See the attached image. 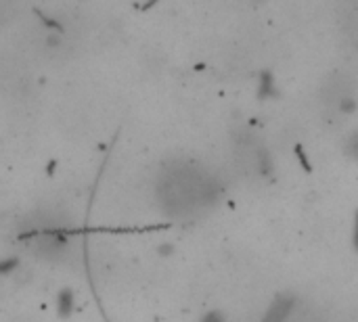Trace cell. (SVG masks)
<instances>
[{
    "mask_svg": "<svg viewBox=\"0 0 358 322\" xmlns=\"http://www.w3.org/2000/svg\"><path fill=\"white\" fill-rule=\"evenodd\" d=\"M157 197L168 216L189 218L218 201L220 182L197 161L176 159L164 166Z\"/></svg>",
    "mask_w": 358,
    "mask_h": 322,
    "instance_id": "6da1fadb",
    "label": "cell"
},
{
    "mask_svg": "<svg viewBox=\"0 0 358 322\" xmlns=\"http://www.w3.org/2000/svg\"><path fill=\"white\" fill-rule=\"evenodd\" d=\"M294 308H296V295H292V293H279L275 298V302L268 306L264 319L260 322H287V319L294 312Z\"/></svg>",
    "mask_w": 358,
    "mask_h": 322,
    "instance_id": "7a4b0ae2",
    "label": "cell"
},
{
    "mask_svg": "<svg viewBox=\"0 0 358 322\" xmlns=\"http://www.w3.org/2000/svg\"><path fill=\"white\" fill-rule=\"evenodd\" d=\"M55 306H57V314L61 319H69L73 314V310H76V293L71 289H61L57 293Z\"/></svg>",
    "mask_w": 358,
    "mask_h": 322,
    "instance_id": "3957f363",
    "label": "cell"
},
{
    "mask_svg": "<svg viewBox=\"0 0 358 322\" xmlns=\"http://www.w3.org/2000/svg\"><path fill=\"white\" fill-rule=\"evenodd\" d=\"M275 96H279L275 75L271 71H262L260 78H258V98L268 101V98H275Z\"/></svg>",
    "mask_w": 358,
    "mask_h": 322,
    "instance_id": "277c9868",
    "label": "cell"
},
{
    "mask_svg": "<svg viewBox=\"0 0 358 322\" xmlns=\"http://www.w3.org/2000/svg\"><path fill=\"white\" fill-rule=\"evenodd\" d=\"M201 322H224V316H222L220 312L214 310V312H208V314L201 319Z\"/></svg>",
    "mask_w": 358,
    "mask_h": 322,
    "instance_id": "5b68a950",
    "label": "cell"
},
{
    "mask_svg": "<svg viewBox=\"0 0 358 322\" xmlns=\"http://www.w3.org/2000/svg\"><path fill=\"white\" fill-rule=\"evenodd\" d=\"M17 266V260H6V262H0V275L2 272H8L10 268H15Z\"/></svg>",
    "mask_w": 358,
    "mask_h": 322,
    "instance_id": "8992f818",
    "label": "cell"
},
{
    "mask_svg": "<svg viewBox=\"0 0 358 322\" xmlns=\"http://www.w3.org/2000/svg\"><path fill=\"white\" fill-rule=\"evenodd\" d=\"M172 249H174L172 245H164V247H159V254H162V256H168V254H170Z\"/></svg>",
    "mask_w": 358,
    "mask_h": 322,
    "instance_id": "52a82bcc",
    "label": "cell"
}]
</instances>
